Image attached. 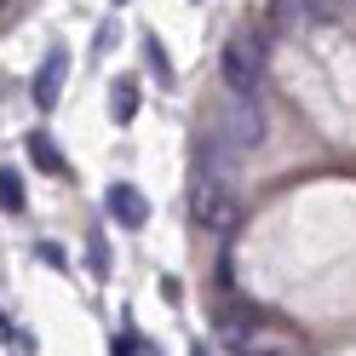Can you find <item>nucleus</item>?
I'll return each mask as SVG.
<instances>
[{
	"label": "nucleus",
	"mask_w": 356,
	"mask_h": 356,
	"mask_svg": "<svg viewBox=\"0 0 356 356\" xmlns=\"http://www.w3.org/2000/svg\"><path fill=\"white\" fill-rule=\"evenodd\" d=\"M218 138H225L230 149H259V144H264V109H259V98L225 92V109H218Z\"/></svg>",
	"instance_id": "nucleus-1"
},
{
	"label": "nucleus",
	"mask_w": 356,
	"mask_h": 356,
	"mask_svg": "<svg viewBox=\"0 0 356 356\" xmlns=\"http://www.w3.org/2000/svg\"><path fill=\"white\" fill-rule=\"evenodd\" d=\"M218 70H225V86H230V92L259 98V75H264V52H259V40L230 35V40H225V58H218Z\"/></svg>",
	"instance_id": "nucleus-2"
},
{
	"label": "nucleus",
	"mask_w": 356,
	"mask_h": 356,
	"mask_svg": "<svg viewBox=\"0 0 356 356\" xmlns=\"http://www.w3.org/2000/svg\"><path fill=\"white\" fill-rule=\"evenodd\" d=\"M195 218L213 230V236H230L241 225V202L230 184H213V178H202V190H195Z\"/></svg>",
	"instance_id": "nucleus-3"
},
{
	"label": "nucleus",
	"mask_w": 356,
	"mask_h": 356,
	"mask_svg": "<svg viewBox=\"0 0 356 356\" xmlns=\"http://www.w3.org/2000/svg\"><path fill=\"white\" fill-rule=\"evenodd\" d=\"M109 213H115V225L121 230H144L149 225V202H144V190L138 184H127V178H115V184H109Z\"/></svg>",
	"instance_id": "nucleus-4"
},
{
	"label": "nucleus",
	"mask_w": 356,
	"mask_h": 356,
	"mask_svg": "<svg viewBox=\"0 0 356 356\" xmlns=\"http://www.w3.org/2000/svg\"><path fill=\"white\" fill-rule=\"evenodd\" d=\"M63 75H70V52H47V63H40V75H35V104L40 109H58Z\"/></svg>",
	"instance_id": "nucleus-5"
},
{
	"label": "nucleus",
	"mask_w": 356,
	"mask_h": 356,
	"mask_svg": "<svg viewBox=\"0 0 356 356\" xmlns=\"http://www.w3.org/2000/svg\"><path fill=\"white\" fill-rule=\"evenodd\" d=\"M218 327H225V333H248V327H259V305H248V299H225V305H218Z\"/></svg>",
	"instance_id": "nucleus-6"
},
{
	"label": "nucleus",
	"mask_w": 356,
	"mask_h": 356,
	"mask_svg": "<svg viewBox=\"0 0 356 356\" xmlns=\"http://www.w3.org/2000/svg\"><path fill=\"white\" fill-rule=\"evenodd\" d=\"M29 161L40 167V172H63V155H58V144H52V132H29Z\"/></svg>",
	"instance_id": "nucleus-7"
},
{
	"label": "nucleus",
	"mask_w": 356,
	"mask_h": 356,
	"mask_svg": "<svg viewBox=\"0 0 356 356\" xmlns=\"http://www.w3.org/2000/svg\"><path fill=\"white\" fill-rule=\"evenodd\" d=\"M0 213H24V178L12 167H0Z\"/></svg>",
	"instance_id": "nucleus-8"
},
{
	"label": "nucleus",
	"mask_w": 356,
	"mask_h": 356,
	"mask_svg": "<svg viewBox=\"0 0 356 356\" xmlns=\"http://www.w3.org/2000/svg\"><path fill=\"white\" fill-rule=\"evenodd\" d=\"M109 109H115V121H132V115H138V81H115Z\"/></svg>",
	"instance_id": "nucleus-9"
},
{
	"label": "nucleus",
	"mask_w": 356,
	"mask_h": 356,
	"mask_svg": "<svg viewBox=\"0 0 356 356\" xmlns=\"http://www.w3.org/2000/svg\"><path fill=\"white\" fill-rule=\"evenodd\" d=\"M149 70H155V75H161V81L172 75V63H167V52H161V40H149Z\"/></svg>",
	"instance_id": "nucleus-10"
},
{
	"label": "nucleus",
	"mask_w": 356,
	"mask_h": 356,
	"mask_svg": "<svg viewBox=\"0 0 356 356\" xmlns=\"http://www.w3.org/2000/svg\"><path fill=\"white\" fill-rule=\"evenodd\" d=\"M92 270H98V276L109 270V253H104V241H98V236H92Z\"/></svg>",
	"instance_id": "nucleus-11"
},
{
	"label": "nucleus",
	"mask_w": 356,
	"mask_h": 356,
	"mask_svg": "<svg viewBox=\"0 0 356 356\" xmlns=\"http://www.w3.org/2000/svg\"><path fill=\"white\" fill-rule=\"evenodd\" d=\"M0 339H12V322H6V316H0Z\"/></svg>",
	"instance_id": "nucleus-12"
},
{
	"label": "nucleus",
	"mask_w": 356,
	"mask_h": 356,
	"mask_svg": "<svg viewBox=\"0 0 356 356\" xmlns=\"http://www.w3.org/2000/svg\"><path fill=\"white\" fill-rule=\"evenodd\" d=\"M190 356H207V345H195V350H190Z\"/></svg>",
	"instance_id": "nucleus-13"
},
{
	"label": "nucleus",
	"mask_w": 356,
	"mask_h": 356,
	"mask_svg": "<svg viewBox=\"0 0 356 356\" xmlns=\"http://www.w3.org/2000/svg\"><path fill=\"white\" fill-rule=\"evenodd\" d=\"M6 6H12V0H0V17H6Z\"/></svg>",
	"instance_id": "nucleus-14"
},
{
	"label": "nucleus",
	"mask_w": 356,
	"mask_h": 356,
	"mask_svg": "<svg viewBox=\"0 0 356 356\" xmlns=\"http://www.w3.org/2000/svg\"><path fill=\"white\" fill-rule=\"evenodd\" d=\"M115 6H127V0H115Z\"/></svg>",
	"instance_id": "nucleus-15"
}]
</instances>
